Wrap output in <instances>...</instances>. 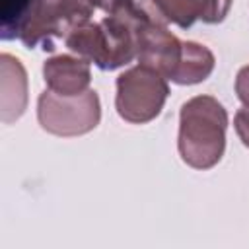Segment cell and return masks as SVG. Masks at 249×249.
Segmentation results:
<instances>
[{"mask_svg": "<svg viewBox=\"0 0 249 249\" xmlns=\"http://www.w3.org/2000/svg\"><path fill=\"white\" fill-rule=\"evenodd\" d=\"M70 27L68 0H33L27 23L19 41L25 49L43 45L45 51L54 49V39H64Z\"/></svg>", "mask_w": 249, "mask_h": 249, "instance_id": "obj_5", "label": "cell"}, {"mask_svg": "<svg viewBox=\"0 0 249 249\" xmlns=\"http://www.w3.org/2000/svg\"><path fill=\"white\" fill-rule=\"evenodd\" d=\"M235 95L241 105L249 109V64L241 66L235 74Z\"/></svg>", "mask_w": 249, "mask_h": 249, "instance_id": "obj_14", "label": "cell"}, {"mask_svg": "<svg viewBox=\"0 0 249 249\" xmlns=\"http://www.w3.org/2000/svg\"><path fill=\"white\" fill-rule=\"evenodd\" d=\"M181 49L183 41H179V37L173 35L167 25L150 19L140 33L136 60L138 64L148 66L169 80L181 58Z\"/></svg>", "mask_w": 249, "mask_h": 249, "instance_id": "obj_6", "label": "cell"}, {"mask_svg": "<svg viewBox=\"0 0 249 249\" xmlns=\"http://www.w3.org/2000/svg\"><path fill=\"white\" fill-rule=\"evenodd\" d=\"M89 4H91V8L93 10H101V12H109L111 10V6L115 4V0H88Z\"/></svg>", "mask_w": 249, "mask_h": 249, "instance_id": "obj_16", "label": "cell"}, {"mask_svg": "<svg viewBox=\"0 0 249 249\" xmlns=\"http://www.w3.org/2000/svg\"><path fill=\"white\" fill-rule=\"evenodd\" d=\"M138 4L152 21L181 29H189L200 14V0H138Z\"/></svg>", "mask_w": 249, "mask_h": 249, "instance_id": "obj_10", "label": "cell"}, {"mask_svg": "<svg viewBox=\"0 0 249 249\" xmlns=\"http://www.w3.org/2000/svg\"><path fill=\"white\" fill-rule=\"evenodd\" d=\"M33 0H0V39H19L27 23Z\"/></svg>", "mask_w": 249, "mask_h": 249, "instance_id": "obj_12", "label": "cell"}, {"mask_svg": "<svg viewBox=\"0 0 249 249\" xmlns=\"http://www.w3.org/2000/svg\"><path fill=\"white\" fill-rule=\"evenodd\" d=\"M216 66V56L214 53L196 41H183L181 49V58L171 74V82L179 86H195L204 82Z\"/></svg>", "mask_w": 249, "mask_h": 249, "instance_id": "obj_9", "label": "cell"}, {"mask_svg": "<svg viewBox=\"0 0 249 249\" xmlns=\"http://www.w3.org/2000/svg\"><path fill=\"white\" fill-rule=\"evenodd\" d=\"M148 21V14L136 0H115L111 10L99 21L105 51L101 70L111 72L136 58L140 33Z\"/></svg>", "mask_w": 249, "mask_h": 249, "instance_id": "obj_4", "label": "cell"}, {"mask_svg": "<svg viewBox=\"0 0 249 249\" xmlns=\"http://www.w3.org/2000/svg\"><path fill=\"white\" fill-rule=\"evenodd\" d=\"M230 6H231V0H200L198 19L208 25L222 23L230 12Z\"/></svg>", "mask_w": 249, "mask_h": 249, "instance_id": "obj_13", "label": "cell"}, {"mask_svg": "<svg viewBox=\"0 0 249 249\" xmlns=\"http://www.w3.org/2000/svg\"><path fill=\"white\" fill-rule=\"evenodd\" d=\"M228 111L212 95H195L181 105L177 150L193 169H210L226 152Z\"/></svg>", "mask_w": 249, "mask_h": 249, "instance_id": "obj_1", "label": "cell"}, {"mask_svg": "<svg viewBox=\"0 0 249 249\" xmlns=\"http://www.w3.org/2000/svg\"><path fill=\"white\" fill-rule=\"evenodd\" d=\"M115 86V109L130 124H146L160 117L169 95L167 78L142 64L119 74Z\"/></svg>", "mask_w": 249, "mask_h": 249, "instance_id": "obj_2", "label": "cell"}, {"mask_svg": "<svg viewBox=\"0 0 249 249\" xmlns=\"http://www.w3.org/2000/svg\"><path fill=\"white\" fill-rule=\"evenodd\" d=\"M0 113L2 123L18 121L27 107V72L19 58L10 53L0 54Z\"/></svg>", "mask_w": 249, "mask_h": 249, "instance_id": "obj_8", "label": "cell"}, {"mask_svg": "<svg viewBox=\"0 0 249 249\" xmlns=\"http://www.w3.org/2000/svg\"><path fill=\"white\" fill-rule=\"evenodd\" d=\"M233 128H235L241 144L245 148H249V109L247 107H243V109H239L235 113V117H233Z\"/></svg>", "mask_w": 249, "mask_h": 249, "instance_id": "obj_15", "label": "cell"}, {"mask_svg": "<svg viewBox=\"0 0 249 249\" xmlns=\"http://www.w3.org/2000/svg\"><path fill=\"white\" fill-rule=\"evenodd\" d=\"M43 80L47 89L64 97H72L89 89L91 68L89 62L78 54H56L43 62Z\"/></svg>", "mask_w": 249, "mask_h": 249, "instance_id": "obj_7", "label": "cell"}, {"mask_svg": "<svg viewBox=\"0 0 249 249\" xmlns=\"http://www.w3.org/2000/svg\"><path fill=\"white\" fill-rule=\"evenodd\" d=\"M37 121L41 128L54 136H82L91 132L101 121V101L95 89L64 97L45 89L37 97Z\"/></svg>", "mask_w": 249, "mask_h": 249, "instance_id": "obj_3", "label": "cell"}, {"mask_svg": "<svg viewBox=\"0 0 249 249\" xmlns=\"http://www.w3.org/2000/svg\"><path fill=\"white\" fill-rule=\"evenodd\" d=\"M64 45L78 56L93 62L97 68L103 66V33L99 21H82L72 25L64 35Z\"/></svg>", "mask_w": 249, "mask_h": 249, "instance_id": "obj_11", "label": "cell"}]
</instances>
